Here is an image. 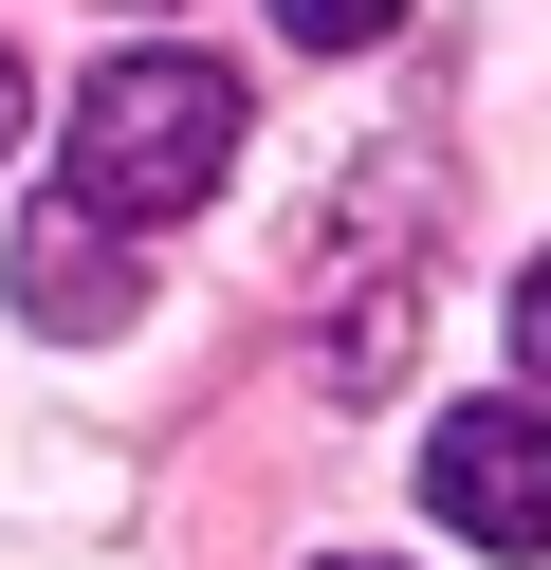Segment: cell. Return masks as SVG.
<instances>
[{
  "instance_id": "1",
  "label": "cell",
  "mask_w": 551,
  "mask_h": 570,
  "mask_svg": "<svg viewBox=\"0 0 551 570\" xmlns=\"http://www.w3.org/2000/svg\"><path fill=\"white\" fill-rule=\"evenodd\" d=\"M220 166H239V75L184 56V38L110 56V75L73 92V129H56V203H73V222H110V239L220 203Z\"/></svg>"
},
{
  "instance_id": "2",
  "label": "cell",
  "mask_w": 551,
  "mask_h": 570,
  "mask_svg": "<svg viewBox=\"0 0 551 570\" xmlns=\"http://www.w3.org/2000/svg\"><path fill=\"white\" fill-rule=\"evenodd\" d=\"M423 497L460 552H551V405H460L423 442Z\"/></svg>"
},
{
  "instance_id": "3",
  "label": "cell",
  "mask_w": 551,
  "mask_h": 570,
  "mask_svg": "<svg viewBox=\"0 0 551 570\" xmlns=\"http://www.w3.org/2000/svg\"><path fill=\"white\" fill-rule=\"evenodd\" d=\"M129 295H147V276H129V239H110V222H73V203H56V222H19V313H37V332L92 350V332H129Z\"/></svg>"
},
{
  "instance_id": "4",
  "label": "cell",
  "mask_w": 551,
  "mask_h": 570,
  "mask_svg": "<svg viewBox=\"0 0 551 570\" xmlns=\"http://www.w3.org/2000/svg\"><path fill=\"white\" fill-rule=\"evenodd\" d=\"M386 19H404V0H276V38H313V56H367Z\"/></svg>"
},
{
  "instance_id": "5",
  "label": "cell",
  "mask_w": 551,
  "mask_h": 570,
  "mask_svg": "<svg viewBox=\"0 0 551 570\" xmlns=\"http://www.w3.org/2000/svg\"><path fill=\"white\" fill-rule=\"evenodd\" d=\"M514 368H533V386H551V258H533V276H514Z\"/></svg>"
},
{
  "instance_id": "6",
  "label": "cell",
  "mask_w": 551,
  "mask_h": 570,
  "mask_svg": "<svg viewBox=\"0 0 551 570\" xmlns=\"http://www.w3.org/2000/svg\"><path fill=\"white\" fill-rule=\"evenodd\" d=\"M19 129H37V75H19V56H0V148H19Z\"/></svg>"
}]
</instances>
